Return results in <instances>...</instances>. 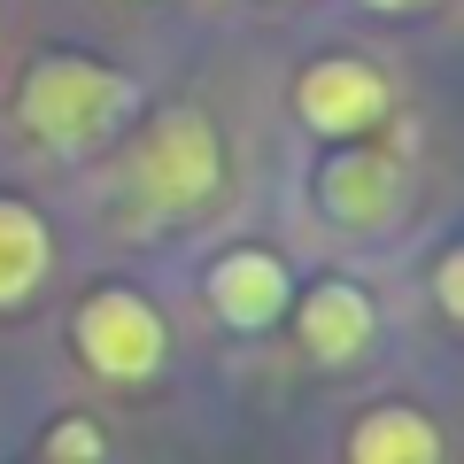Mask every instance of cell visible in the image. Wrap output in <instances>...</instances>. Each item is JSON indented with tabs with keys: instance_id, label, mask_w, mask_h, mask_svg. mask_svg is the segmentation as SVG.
Here are the masks:
<instances>
[{
	"instance_id": "obj_1",
	"label": "cell",
	"mask_w": 464,
	"mask_h": 464,
	"mask_svg": "<svg viewBox=\"0 0 464 464\" xmlns=\"http://www.w3.org/2000/svg\"><path fill=\"white\" fill-rule=\"evenodd\" d=\"M124 109H132V85L109 63H85V54H47L16 85V124L47 148H93L101 132H116Z\"/></svg>"
},
{
	"instance_id": "obj_2",
	"label": "cell",
	"mask_w": 464,
	"mask_h": 464,
	"mask_svg": "<svg viewBox=\"0 0 464 464\" xmlns=\"http://www.w3.org/2000/svg\"><path fill=\"white\" fill-rule=\"evenodd\" d=\"M70 341H78V364L109 387H148L170 356V333L155 317V302H140L132 286H101L78 302L70 317Z\"/></svg>"
},
{
	"instance_id": "obj_3",
	"label": "cell",
	"mask_w": 464,
	"mask_h": 464,
	"mask_svg": "<svg viewBox=\"0 0 464 464\" xmlns=\"http://www.w3.org/2000/svg\"><path fill=\"white\" fill-rule=\"evenodd\" d=\"M217 179H225V155H217V132L201 109H163L132 148V186L148 209H201Z\"/></svg>"
},
{
	"instance_id": "obj_4",
	"label": "cell",
	"mask_w": 464,
	"mask_h": 464,
	"mask_svg": "<svg viewBox=\"0 0 464 464\" xmlns=\"http://www.w3.org/2000/svg\"><path fill=\"white\" fill-rule=\"evenodd\" d=\"M295 116L325 140H364L387 116V78L364 63V54H325V63L302 70L295 85Z\"/></svg>"
},
{
	"instance_id": "obj_5",
	"label": "cell",
	"mask_w": 464,
	"mask_h": 464,
	"mask_svg": "<svg viewBox=\"0 0 464 464\" xmlns=\"http://www.w3.org/2000/svg\"><path fill=\"white\" fill-rule=\"evenodd\" d=\"M317 194H325V217L348 232H380L402 201V163L380 148H341L325 170H317Z\"/></svg>"
},
{
	"instance_id": "obj_6",
	"label": "cell",
	"mask_w": 464,
	"mask_h": 464,
	"mask_svg": "<svg viewBox=\"0 0 464 464\" xmlns=\"http://www.w3.org/2000/svg\"><path fill=\"white\" fill-rule=\"evenodd\" d=\"M209 310L225 317L232 333L279 325V317H286V264H279V256H264V248L217 256V271H209Z\"/></svg>"
},
{
	"instance_id": "obj_7",
	"label": "cell",
	"mask_w": 464,
	"mask_h": 464,
	"mask_svg": "<svg viewBox=\"0 0 464 464\" xmlns=\"http://www.w3.org/2000/svg\"><path fill=\"white\" fill-rule=\"evenodd\" d=\"M295 333H302V348H310L317 364H356V356L372 348V333H380V317H372V295H364V286L325 279V286L302 295Z\"/></svg>"
},
{
	"instance_id": "obj_8",
	"label": "cell",
	"mask_w": 464,
	"mask_h": 464,
	"mask_svg": "<svg viewBox=\"0 0 464 464\" xmlns=\"http://www.w3.org/2000/svg\"><path fill=\"white\" fill-rule=\"evenodd\" d=\"M348 464H441V426L411 402H380L348 433Z\"/></svg>"
},
{
	"instance_id": "obj_9",
	"label": "cell",
	"mask_w": 464,
	"mask_h": 464,
	"mask_svg": "<svg viewBox=\"0 0 464 464\" xmlns=\"http://www.w3.org/2000/svg\"><path fill=\"white\" fill-rule=\"evenodd\" d=\"M54 271V232L39 209H24L16 194H0V310L39 295V279Z\"/></svg>"
},
{
	"instance_id": "obj_10",
	"label": "cell",
	"mask_w": 464,
	"mask_h": 464,
	"mask_svg": "<svg viewBox=\"0 0 464 464\" xmlns=\"http://www.w3.org/2000/svg\"><path fill=\"white\" fill-rule=\"evenodd\" d=\"M54 457H63V464H93V457H101L93 426H63V433H54Z\"/></svg>"
},
{
	"instance_id": "obj_11",
	"label": "cell",
	"mask_w": 464,
	"mask_h": 464,
	"mask_svg": "<svg viewBox=\"0 0 464 464\" xmlns=\"http://www.w3.org/2000/svg\"><path fill=\"white\" fill-rule=\"evenodd\" d=\"M441 310H449V317L464 310V286H457V256H441Z\"/></svg>"
},
{
	"instance_id": "obj_12",
	"label": "cell",
	"mask_w": 464,
	"mask_h": 464,
	"mask_svg": "<svg viewBox=\"0 0 464 464\" xmlns=\"http://www.w3.org/2000/svg\"><path fill=\"white\" fill-rule=\"evenodd\" d=\"M364 8H426V0H364Z\"/></svg>"
}]
</instances>
